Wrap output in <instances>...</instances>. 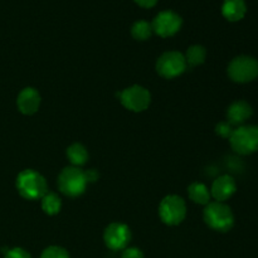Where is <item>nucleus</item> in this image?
I'll return each mask as SVG.
<instances>
[{
  "label": "nucleus",
  "mask_w": 258,
  "mask_h": 258,
  "mask_svg": "<svg viewBox=\"0 0 258 258\" xmlns=\"http://www.w3.org/2000/svg\"><path fill=\"white\" fill-rule=\"evenodd\" d=\"M247 12V5L244 0H224L222 7V14L229 22H238L243 19Z\"/></svg>",
  "instance_id": "obj_14"
},
{
  "label": "nucleus",
  "mask_w": 258,
  "mask_h": 258,
  "mask_svg": "<svg viewBox=\"0 0 258 258\" xmlns=\"http://www.w3.org/2000/svg\"><path fill=\"white\" fill-rule=\"evenodd\" d=\"M253 113L251 105L246 101H236L227 111V118L232 126H242Z\"/></svg>",
  "instance_id": "obj_13"
},
{
  "label": "nucleus",
  "mask_w": 258,
  "mask_h": 258,
  "mask_svg": "<svg viewBox=\"0 0 258 258\" xmlns=\"http://www.w3.org/2000/svg\"><path fill=\"white\" fill-rule=\"evenodd\" d=\"M40 258H71L64 248L58 246H50L42 252Z\"/></svg>",
  "instance_id": "obj_20"
},
{
  "label": "nucleus",
  "mask_w": 258,
  "mask_h": 258,
  "mask_svg": "<svg viewBox=\"0 0 258 258\" xmlns=\"http://www.w3.org/2000/svg\"><path fill=\"white\" fill-rule=\"evenodd\" d=\"M153 33V28H151L150 23L146 20H139L131 28V34L135 39L138 40H146L151 37Z\"/></svg>",
  "instance_id": "obj_19"
},
{
  "label": "nucleus",
  "mask_w": 258,
  "mask_h": 258,
  "mask_svg": "<svg viewBox=\"0 0 258 258\" xmlns=\"http://www.w3.org/2000/svg\"><path fill=\"white\" fill-rule=\"evenodd\" d=\"M184 57H185L186 66L196 67V66L202 64L207 57L206 48L202 47V45H191L190 48H188L186 54Z\"/></svg>",
  "instance_id": "obj_18"
},
{
  "label": "nucleus",
  "mask_w": 258,
  "mask_h": 258,
  "mask_svg": "<svg viewBox=\"0 0 258 258\" xmlns=\"http://www.w3.org/2000/svg\"><path fill=\"white\" fill-rule=\"evenodd\" d=\"M185 70V57L180 52H175V50L164 53L163 55H160L158 62H156V71H158V73L161 77L168 78V80L178 77Z\"/></svg>",
  "instance_id": "obj_7"
},
{
  "label": "nucleus",
  "mask_w": 258,
  "mask_h": 258,
  "mask_svg": "<svg viewBox=\"0 0 258 258\" xmlns=\"http://www.w3.org/2000/svg\"><path fill=\"white\" fill-rule=\"evenodd\" d=\"M189 198L197 204H202V206H207L211 201V193H209L208 188L202 183H193L189 185L188 188Z\"/></svg>",
  "instance_id": "obj_15"
},
{
  "label": "nucleus",
  "mask_w": 258,
  "mask_h": 258,
  "mask_svg": "<svg viewBox=\"0 0 258 258\" xmlns=\"http://www.w3.org/2000/svg\"><path fill=\"white\" fill-rule=\"evenodd\" d=\"M67 158L76 168H78L87 163L88 153L82 144L76 143L67 149Z\"/></svg>",
  "instance_id": "obj_16"
},
{
  "label": "nucleus",
  "mask_w": 258,
  "mask_h": 258,
  "mask_svg": "<svg viewBox=\"0 0 258 258\" xmlns=\"http://www.w3.org/2000/svg\"><path fill=\"white\" fill-rule=\"evenodd\" d=\"M159 214L165 224L176 226L181 223L186 216L185 202L178 196L165 197L159 206Z\"/></svg>",
  "instance_id": "obj_6"
},
{
  "label": "nucleus",
  "mask_w": 258,
  "mask_h": 258,
  "mask_svg": "<svg viewBox=\"0 0 258 258\" xmlns=\"http://www.w3.org/2000/svg\"><path fill=\"white\" fill-rule=\"evenodd\" d=\"M62 208L60 198L55 193H47L42 198V209L48 216H55Z\"/></svg>",
  "instance_id": "obj_17"
},
{
  "label": "nucleus",
  "mask_w": 258,
  "mask_h": 258,
  "mask_svg": "<svg viewBox=\"0 0 258 258\" xmlns=\"http://www.w3.org/2000/svg\"><path fill=\"white\" fill-rule=\"evenodd\" d=\"M121 258H144V254L139 248H125Z\"/></svg>",
  "instance_id": "obj_23"
},
{
  "label": "nucleus",
  "mask_w": 258,
  "mask_h": 258,
  "mask_svg": "<svg viewBox=\"0 0 258 258\" xmlns=\"http://www.w3.org/2000/svg\"><path fill=\"white\" fill-rule=\"evenodd\" d=\"M18 108L24 115H33L38 111L40 106V95L37 90L27 87L19 93L17 100Z\"/></svg>",
  "instance_id": "obj_12"
},
{
  "label": "nucleus",
  "mask_w": 258,
  "mask_h": 258,
  "mask_svg": "<svg viewBox=\"0 0 258 258\" xmlns=\"http://www.w3.org/2000/svg\"><path fill=\"white\" fill-rule=\"evenodd\" d=\"M86 179H87V183H93L98 179V173L95 170V169H90V170L85 171Z\"/></svg>",
  "instance_id": "obj_24"
},
{
  "label": "nucleus",
  "mask_w": 258,
  "mask_h": 258,
  "mask_svg": "<svg viewBox=\"0 0 258 258\" xmlns=\"http://www.w3.org/2000/svg\"><path fill=\"white\" fill-rule=\"evenodd\" d=\"M4 258H32L30 254L23 248H13L8 249Z\"/></svg>",
  "instance_id": "obj_22"
},
{
  "label": "nucleus",
  "mask_w": 258,
  "mask_h": 258,
  "mask_svg": "<svg viewBox=\"0 0 258 258\" xmlns=\"http://www.w3.org/2000/svg\"><path fill=\"white\" fill-rule=\"evenodd\" d=\"M228 76L237 83H248L258 77V60L249 55H239L228 66Z\"/></svg>",
  "instance_id": "obj_5"
},
{
  "label": "nucleus",
  "mask_w": 258,
  "mask_h": 258,
  "mask_svg": "<svg viewBox=\"0 0 258 258\" xmlns=\"http://www.w3.org/2000/svg\"><path fill=\"white\" fill-rule=\"evenodd\" d=\"M181 23H183V20L175 12L164 10V12H160L156 15L155 19L151 23V28H153V32H155L156 34L166 38L178 33L181 27Z\"/></svg>",
  "instance_id": "obj_9"
},
{
  "label": "nucleus",
  "mask_w": 258,
  "mask_h": 258,
  "mask_svg": "<svg viewBox=\"0 0 258 258\" xmlns=\"http://www.w3.org/2000/svg\"><path fill=\"white\" fill-rule=\"evenodd\" d=\"M87 179H86L85 171L76 166H70L60 171L58 176V186L59 190L67 197H80L85 193L87 186Z\"/></svg>",
  "instance_id": "obj_4"
},
{
  "label": "nucleus",
  "mask_w": 258,
  "mask_h": 258,
  "mask_svg": "<svg viewBox=\"0 0 258 258\" xmlns=\"http://www.w3.org/2000/svg\"><path fill=\"white\" fill-rule=\"evenodd\" d=\"M135 2L143 8H153L158 3V0H135Z\"/></svg>",
  "instance_id": "obj_25"
},
{
  "label": "nucleus",
  "mask_w": 258,
  "mask_h": 258,
  "mask_svg": "<svg viewBox=\"0 0 258 258\" xmlns=\"http://www.w3.org/2000/svg\"><path fill=\"white\" fill-rule=\"evenodd\" d=\"M17 188L20 196L28 201L42 199L48 193L45 179L32 169L23 170L17 178Z\"/></svg>",
  "instance_id": "obj_1"
},
{
  "label": "nucleus",
  "mask_w": 258,
  "mask_h": 258,
  "mask_svg": "<svg viewBox=\"0 0 258 258\" xmlns=\"http://www.w3.org/2000/svg\"><path fill=\"white\" fill-rule=\"evenodd\" d=\"M204 221L214 231L228 232L234 224V216L227 204L209 202L204 209Z\"/></svg>",
  "instance_id": "obj_2"
},
{
  "label": "nucleus",
  "mask_w": 258,
  "mask_h": 258,
  "mask_svg": "<svg viewBox=\"0 0 258 258\" xmlns=\"http://www.w3.org/2000/svg\"><path fill=\"white\" fill-rule=\"evenodd\" d=\"M117 96L120 97L121 103L127 110L134 111V112H141V111L146 110L151 101L150 92L146 88L138 85L126 88L122 92L117 93Z\"/></svg>",
  "instance_id": "obj_8"
},
{
  "label": "nucleus",
  "mask_w": 258,
  "mask_h": 258,
  "mask_svg": "<svg viewBox=\"0 0 258 258\" xmlns=\"http://www.w3.org/2000/svg\"><path fill=\"white\" fill-rule=\"evenodd\" d=\"M232 149L241 155H249L258 151V126L242 125L234 128L229 138Z\"/></svg>",
  "instance_id": "obj_3"
},
{
  "label": "nucleus",
  "mask_w": 258,
  "mask_h": 258,
  "mask_svg": "<svg viewBox=\"0 0 258 258\" xmlns=\"http://www.w3.org/2000/svg\"><path fill=\"white\" fill-rule=\"evenodd\" d=\"M105 243L111 251H121L127 247L131 239V232L126 224L112 223L106 228L103 234Z\"/></svg>",
  "instance_id": "obj_10"
},
{
  "label": "nucleus",
  "mask_w": 258,
  "mask_h": 258,
  "mask_svg": "<svg viewBox=\"0 0 258 258\" xmlns=\"http://www.w3.org/2000/svg\"><path fill=\"white\" fill-rule=\"evenodd\" d=\"M216 133L219 136L224 139L231 138L232 133H233V126L228 122V121H223V122H219L216 127Z\"/></svg>",
  "instance_id": "obj_21"
},
{
  "label": "nucleus",
  "mask_w": 258,
  "mask_h": 258,
  "mask_svg": "<svg viewBox=\"0 0 258 258\" xmlns=\"http://www.w3.org/2000/svg\"><path fill=\"white\" fill-rule=\"evenodd\" d=\"M237 190V185L234 179L231 175H222L214 180L212 185V196L217 202H226L231 198Z\"/></svg>",
  "instance_id": "obj_11"
}]
</instances>
